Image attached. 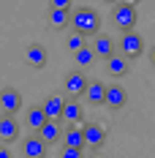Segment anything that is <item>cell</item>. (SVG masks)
<instances>
[{"label": "cell", "mask_w": 155, "mask_h": 158, "mask_svg": "<svg viewBox=\"0 0 155 158\" xmlns=\"http://www.w3.org/2000/svg\"><path fill=\"white\" fill-rule=\"evenodd\" d=\"M112 19L117 22V27L123 33L133 30V25H136V6L133 3H117L112 8Z\"/></svg>", "instance_id": "obj_3"}, {"label": "cell", "mask_w": 155, "mask_h": 158, "mask_svg": "<svg viewBox=\"0 0 155 158\" xmlns=\"http://www.w3.org/2000/svg\"><path fill=\"white\" fill-rule=\"evenodd\" d=\"M104 95H106V85L104 82H90L87 85V90H84V98H87V104H93V106H104Z\"/></svg>", "instance_id": "obj_15"}, {"label": "cell", "mask_w": 155, "mask_h": 158, "mask_svg": "<svg viewBox=\"0 0 155 158\" xmlns=\"http://www.w3.org/2000/svg\"><path fill=\"white\" fill-rule=\"evenodd\" d=\"M38 139L44 144H55V142H60V136H63V126H60V120H47L44 126L38 128V134H35Z\"/></svg>", "instance_id": "obj_10"}, {"label": "cell", "mask_w": 155, "mask_h": 158, "mask_svg": "<svg viewBox=\"0 0 155 158\" xmlns=\"http://www.w3.org/2000/svg\"><path fill=\"white\" fill-rule=\"evenodd\" d=\"M87 85H90V79L84 77V71H68L65 79H63V90H65V95H71V101H76L79 95H84Z\"/></svg>", "instance_id": "obj_4"}, {"label": "cell", "mask_w": 155, "mask_h": 158, "mask_svg": "<svg viewBox=\"0 0 155 158\" xmlns=\"http://www.w3.org/2000/svg\"><path fill=\"white\" fill-rule=\"evenodd\" d=\"M19 139V123L8 114H0V142H14Z\"/></svg>", "instance_id": "obj_12"}, {"label": "cell", "mask_w": 155, "mask_h": 158, "mask_svg": "<svg viewBox=\"0 0 155 158\" xmlns=\"http://www.w3.org/2000/svg\"><path fill=\"white\" fill-rule=\"evenodd\" d=\"M141 52H144V38H141V33L128 30V33L120 35V41H117V55H123L125 60H131V57H139Z\"/></svg>", "instance_id": "obj_2"}, {"label": "cell", "mask_w": 155, "mask_h": 158, "mask_svg": "<svg viewBox=\"0 0 155 158\" xmlns=\"http://www.w3.org/2000/svg\"><path fill=\"white\" fill-rule=\"evenodd\" d=\"M125 101H128V93H125V87H120V85H106L104 106H109V109H123Z\"/></svg>", "instance_id": "obj_8"}, {"label": "cell", "mask_w": 155, "mask_h": 158, "mask_svg": "<svg viewBox=\"0 0 155 158\" xmlns=\"http://www.w3.org/2000/svg\"><path fill=\"white\" fill-rule=\"evenodd\" d=\"M93 60H95V55H93V49H90V47L79 49L76 55H74V63L79 65V71H82V68H87V65L93 63Z\"/></svg>", "instance_id": "obj_20"}, {"label": "cell", "mask_w": 155, "mask_h": 158, "mask_svg": "<svg viewBox=\"0 0 155 158\" xmlns=\"http://www.w3.org/2000/svg\"><path fill=\"white\" fill-rule=\"evenodd\" d=\"M82 117H84V109H82V104H79V101H65L60 120H65L68 126H76V123H82Z\"/></svg>", "instance_id": "obj_14"}, {"label": "cell", "mask_w": 155, "mask_h": 158, "mask_svg": "<svg viewBox=\"0 0 155 158\" xmlns=\"http://www.w3.org/2000/svg\"><path fill=\"white\" fill-rule=\"evenodd\" d=\"M90 49H93L95 57H104V60H109V57L117 52V44H114V38H112V35H106V33H98Z\"/></svg>", "instance_id": "obj_7"}, {"label": "cell", "mask_w": 155, "mask_h": 158, "mask_svg": "<svg viewBox=\"0 0 155 158\" xmlns=\"http://www.w3.org/2000/svg\"><path fill=\"white\" fill-rule=\"evenodd\" d=\"M65 47H68L71 52H74V55H76L79 49H84V47H87V44H84V35H79V33H74V30H71L68 41H65Z\"/></svg>", "instance_id": "obj_21"}, {"label": "cell", "mask_w": 155, "mask_h": 158, "mask_svg": "<svg viewBox=\"0 0 155 158\" xmlns=\"http://www.w3.org/2000/svg\"><path fill=\"white\" fill-rule=\"evenodd\" d=\"M71 25H74V33L79 35H98L101 16L90 6H76V8H71Z\"/></svg>", "instance_id": "obj_1"}, {"label": "cell", "mask_w": 155, "mask_h": 158, "mask_svg": "<svg viewBox=\"0 0 155 158\" xmlns=\"http://www.w3.org/2000/svg\"><path fill=\"white\" fill-rule=\"evenodd\" d=\"M71 22V11H57V8H49V25L55 27V30H60Z\"/></svg>", "instance_id": "obj_19"}, {"label": "cell", "mask_w": 155, "mask_h": 158, "mask_svg": "<svg viewBox=\"0 0 155 158\" xmlns=\"http://www.w3.org/2000/svg\"><path fill=\"white\" fill-rule=\"evenodd\" d=\"M150 63H153V68H155V47H153V52H150Z\"/></svg>", "instance_id": "obj_24"}, {"label": "cell", "mask_w": 155, "mask_h": 158, "mask_svg": "<svg viewBox=\"0 0 155 158\" xmlns=\"http://www.w3.org/2000/svg\"><path fill=\"white\" fill-rule=\"evenodd\" d=\"M65 95H60V93H55V95H49L47 101L41 104V109H44V117L47 120H60V114H63V106H65Z\"/></svg>", "instance_id": "obj_9"}, {"label": "cell", "mask_w": 155, "mask_h": 158, "mask_svg": "<svg viewBox=\"0 0 155 158\" xmlns=\"http://www.w3.org/2000/svg\"><path fill=\"white\" fill-rule=\"evenodd\" d=\"M128 68H131V65H128V60H125L123 55H117V52L106 60V71L112 74V77H117V79L125 77V74H128Z\"/></svg>", "instance_id": "obj_17"}, {"label": "cell", "mask_w": 155, "mask_h": 158, "mask_svg": "<svg viewBox=\"0 0 155 158\" xmlns=\"http://www.w3.org/2000/svg\"><path fill=\"white\" fill-rule=\"evenodd\" d=\"M25 57H27V63L33 68H44L47 65V49L41 47V44H30V47L25 49Z\"/></svg>", "instance_id": "obj_16"}, {"label": "cell", "mask_w": 155, "mask_h": 158, "mask_svg": "<svg viewBox=\"0 0 155 158\" xmlns=\"http://www.w3.org/2000/svg\"><path fill=\"white\" fill-rule=\"evenodd\" d=\"M25 123H27V128H30V131H35V134H38V128L47 123L44 109H41V106H30V109H27V117H25Z\"/></svg>", "instance_id": "obj_18"}, {"label": "cell", "mask_w": 155, "mask_h": 158, "mask_svg": "<svg viewBox=\"0 0 155 158\" xmlns=\"http://www.w3.org/2000/svg\"><path fill=\"white\" fill-rule=\"evenodd\" d=\"M0 158H11V153H8V147H6V144H0Z\"/></svg>", "instance_id": "obj_23"}, {"label": "cell", "mask_w": 155, "mask_h": 158, "mask_svg": "<svg viewBox=\"0 0 155 158\" xmlns=\"http://www.w3.org/2000/svg\"><path fill=\"white\" fill-rule=\"evenodd\" d=\"M60 142H63V147H68V150H84V136H82V128H76V126L63 128Z\"/></svg>", "instance_id": "obj_11"}, {"label": "cell", "mask_w": 155, "mask_h": 158, "mask_svg": "<svg viewBox=\"0 0 155 158\" xmlns=\"http://www.w3.org/2000/svg\"><path fill=\"white\" fill-rule=\"evenodd\" d=\"M0 109H3V114L14 117L16 112L22 109V93L16 87H3L0 90Z\"/></svg>", "instance_id": "obj_6"}, {"label": "cell", "mask_w": 155, "mask_h": 158, "mask_svg": "<svg viewBox=\"0 0 155 158\" xmlns=\"http://www.w3.org/2000/svg\"><path fill=\"white\" fill-rule=\"evenodd\" d=\"M22 153H25V158H44L47 156V144L33 134V136H27V139L22 142Z\"/></svg>", "instance_id": "obj_13"}, {"label": "cell", "mask_w": 155, "mask_h": 158, "mask_svg": "<svg viewBox=\"0 0 155 158\" xmlns=\"http://www.w3.org/2000/svg\"><path fill=\"white\" fill-rule=\"evenodd\" d=\"M60 158H84V150H68V147H63Z\"/></svg>", "instance_id": "obj_22"}, {"label": "cell", "mask_w": 155, "mask_h": 158, "mask_svg": "<svg viewBox=\"0 0 155 158\" xmlns=\"http://www.w3.org/2000/svg\"><path fill=\"white\" fill-rule=\"evenodd\" d=\"M90 158H109V156H104V153H93Z\"/></svg>", "instance_id": "obj_25"}, {"label": "cell", "mask_w": 155, "mask_h": 158, "mask_svg": "<svg viewBox=\"0 0 155 158\" xmlns=\"http://www.w3.org/2000/svg\"><path fill=\"white\" fill-rule=\"evenodd\" d=\"M82 136H84V147H90V150H101L104 142H106V131L101 123H84L82 126Z\"/></svg>", "instance_id": "obj_5"}]
</instances>
